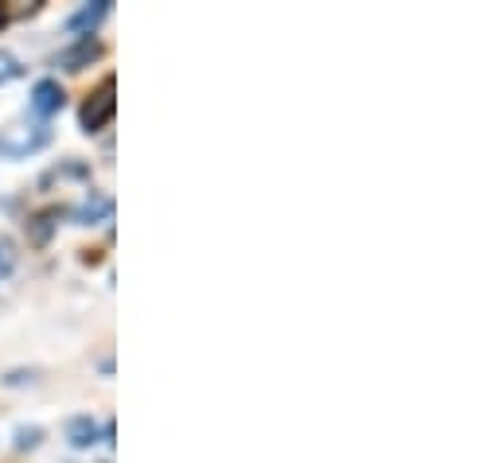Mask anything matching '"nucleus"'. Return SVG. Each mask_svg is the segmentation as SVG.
Here are the masks:
<instances>
[{
	"mask_svg": "<svg viewBox=\"0 0 503 463\" xmlns=\"http://www.w3.org/2000/svg\"><path fill=\"white\" fill-rule=\"evenodd\" d=\"M40 441H43V429H40V424L16 429V448H20V452H28V448H40Z\"/></svg>",
	"mask_w": 503,
	"mask_h": 463,
	"instance_id": "nucleus-9",
	"label": "nucleus"
},
{
	"mask_svg": "<svg viewBox=\"0 0 503 463\" xmlns=\"http://www.w3.org/2000/svg\"><path fill=\"white\" fill-rule=\"evenodd\" d=\"M0 23H4V12H0Z\"/></svg>",
	"mask_w": 503,
	"mask_h": 463,
	"instance_id": "nucleus-12",
	"label": "nucleus"
},
{
	"mask_svg": "<svg viewBox=\"0 0 503 463\" xmlns=\"http://www.w3.org/2000/svg\"><path fill=\"white\" fill-rule=\"evenodd\" d=\"M67 441H70V448H94L102 441L98 421L86 417V413H82V417H70L67 421Z\"/></svg>",
	"mask_w": 503,
	"mask_h": 463,
	"instance_id": "nucleus-5",
	"label": "nucleus"
},
{
	"mask_svg": "<svg viewBox=\"0 0 503 463\" xmlns=\"http://www.w3.org/2000/svg\"><path fill=\"white\" fill-rule=\"evenodd\" d=\"M102 51H105V47L94 40V35H78L75 47L58 51V67H63V70H82V67H90L94 58H102Z\"/></svg>",
	"mask_w": 503,
	"mask_h": 463,
	"instance_id": "nucleus-3",
	"label": "nucleus"
},
{
	"mask_svg": "<svg viewBox=\"0 0 503 463\" xmlns=\"http://www.w3.org/2000/svg\"><path fill=\"white\" fill-rule=\"evenodd\" d=\"M102 16H110V0H94V4L78 8L75 16L67 20V28H70V31H82V35H90V31H94V23H98Z\"/></svg>",
	"mask_w": 503,
	"mask_h": 463,
	"instance_id": "nucleus-6",
	"label": "nucleus"
},
{
	"mask_svg": "<svg viewBox=\"0 0 503 463\" xmlns=\"http://www.w3.org/2000/svg\"><path fill=\"white\" fill-rule=\"evenodd\" d=\"M23 75V67H20V58L12 55V51H0V86H8L12 78H20Z\"/></svg>",
	"mask_w": 503,
	"mask_h": 463,
	"instance_id": "nucleus-8",
	"label": "nucleus"
},
{
	"mask_svg": "<svg viewBox=\"0 0 503 463\" xmlns=\"http://www.w3.org/2000/svg\"><path fill=\"white\" fill-rule=\"evenodd\" d=\"M113 93H117V82L113 78H102L98 90H94L90 98L82 102V113L78 117H82V129H86V133H102V129L113 121V113H117V98H113Z\"/></svg>",
	"mask_w": 503,
	"mask_h": 463,
	"instance_id": "nucleus-2",
	"label": "nucleus"
},
{
	"mask_svg": "<svg viewBox=\"0 0 503 463\" xmlns=\"http://www.w3.org/2000/svg\"><path fill=\"white\" fill-rule=\"evenodd\" d=\"M12 269H16V254H12V245L0 237V280H4Z\"/></svg>",
	"mask_w": 503,
	"mask_h": 463,
	"instance_id": "nucleus-10",
	"label": "nucleus"
},
{
	"mask_svg": "<svg viewBox=\"0 0 503 463\" xmlns=\"http://www.w3.org/2000/svg\"><path fill=\"white\" fill-rule=\"evenodd\" d=\"M67 105V93H63V86H58L55 78H40L35 82V90H31V110L40 113V117H51V113H58Z\"/></svg>",
	"mask_w": 503,
	"mask_h": 463,
	"instance_id": "nucleus-4",
	"label": "nucleus"
},
{
	"mask_svg": "<svg viewBox=\"0 0 503 463\" xmlns=\"http://www.w3.org/2000/svg\"><path fill=\"white\" fill-rule=\"evenodd\" d=\"M51 145V129L47 125H8L0 129V160H23L35 156L40 148Z\"/></svg>",
	"mask_w": 503,
	"mask_h": 463,
	"instance_id": "nucleus-1",
	"label": "nucleus"
},
{
	"mask_svg": "<svg viewBox=\"0 0 503 463\" xmlns=\"http://www.w3.org/2000/svg\"><path fill=\"white\" fill-rule=\"evenodd\" d=\"M110 210H113V203L105 195H98V191H90V199L82 203L78 210H75V218L82 222V227H90L94 218H110Z\"/></svg>",
	"mask_w": 503,
	"mask_h": 463,
	"instance_id": "nucleus-7",
	"label": "nucleus"
},
{
	"mask_svg": "<svg viewBox=\"0 0 503 463\" xmlns=\"http://www.w3.org/2000/svg\"><path fill=\"white\" fill-rule=\"evenodd\" d=\"M35 374H40V370H12V374H4V386H23V382H35Z\"/></svg>",
	"mask_w": 503,
	"mask_h": 463,
	"instance_id": "nucleus-11",
	"label": "nucleus"
}]
</instances>
